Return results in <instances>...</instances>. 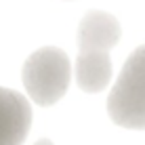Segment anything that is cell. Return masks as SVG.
I'll return each mask as SVG.
<instances>
[{
  "label": "cell",
  "instance_id": "cell-4",
  "mask_svg": "<svg viewBox=\"0 0 145 145\" xmlns=\"http://www.w3.org/2000/svg\"><path fill=\"white\" fill-rule=\"evenodd\" d=\"M122 27L105 11H88L78 25L80 53H109L120 42Z\"/></svg>",
  "mask_w": 145,
  "mask_h": 145
},
{
  "label": "cell",
  "instance_id": "cell-6",
  "mask_svg": "<svg viewBox=\"0 0 145 145\" xmlns=\"http://www.w3.org/2000/svg\"><path fill=\"white\" fill-rule=\"evenodd\" d=\"M36 145H53V141H48V139H40Z\"/></svg>",
  "mask_w": 145,
  "mask_h": 145
},
{
  "label": "cell",
  "instance_id": "cell-2",
  "mask_svg": "<svg viewBox=\"0 0 145 145\" xmlns=\"http://www.w3.org/2000/svg\"><path fill=\"white\" fill-rule=\"evenodd\" d=\"M107 114L122 128L145 131V44L126 59L107 97Z\"/></svg>",
  "mask_w": 145,
  "mask_h": 145
},
{
  "label": "cell",
  "instance_id": "cell-3",
  "mask_svg": "<svg viewBox=\"0 0 145 145\" xmlns=\"http://www.w3.org/2000/svg\"><path fill=\"white\" fill-rule=\"evenodd\" d=\"M32 126V105L23 95L0 86V145H23Z\"/></svg>",
  "mask_w": 145,
  "mask_h": 145
},
{
  "label": "cell",
  "instance_id": "cell-5",
  "mask_svg": "<svg viewBox=\"0 0 145 145\" xmlns=\"http://www.w3.org/2000/svg\"><path fill=\"white\" fill-rule=\"evenodd\" d=\"M112 57L109 53H78L74 74L76 84L84 93H101L112 80Z\"/></svg>",
  "mask_w": 145,
  "mask_h": 145
},
{
  "label": "cell",
  "instance_id": "cell-1",
  "mask_svg": "<svg viewBox=\"0 0 145 145\" xmlns=\"http://www.w3.org/2000/svg\"><path fill=\"white\" fill-rule=\"evenodd\" d=\"M23 86L36 105L51 107L67 93L72 65L59 46H42L23 63Z\"/></svg>",
  "mask_w": 145,
  "mask_h": 145
}]
</instances>
